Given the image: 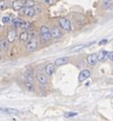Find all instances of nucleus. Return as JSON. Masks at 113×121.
<instances>
[{"label":"nucleus","instance_id":"f257e3e1","mask_svg":"<svg viewBox=\"0 0 113 121\" xmlns=\"http://www.w3.org/2000/svg\"><path fill=\"white\" fill-rule=\"evenodd\" d=\"M22 12L24 15L29 16V17H33V16H35L37 14V12L35 10V7H26V6H25V7L22 9Z\"/></svg>","mask_w":113,"mask_h":121},{"label":"nucleus","instance_id":"f03ea898","mask_svg":"<svg viewBox=\"0 0 113 121\" xmlns=\"http://www.w3.org/2000/svg\"><path fill=\"white\" fill-rule=\"evenodd\" d=\"M59 25H60L61 28L63 30H65V31H70L71 30L70 22H69L67 18H60L59 19Z\"/></svg>","mask_w":113,"mask_h":121},{"label":"nucleus","instance_id":"7ed1b4c3","mask_svg":"<svg viewBox=\"0 0 113 121\" xmlns=\"http://www.w3.org/2000/svg\"><path fill=\"white\" fill-rule=\"evenodd\" d=\"M24 7H25V1L24 0H15V1H13V3H12L13 10L19 11V10H22Z\"/></svg>","mask_w":113,"mask_h":121},{"label":"nucleus","instance_id":"20e7f679","mask_svg":"<svg viewBox=\"0 0 113 121\" xmlns=\"http://www.w3.org/2000/svg\"><path fill=\"white\" fill-rule=\"evenodd\" d=\"M36 48H37V41L35 40V38L30 39L28 43H26V50L29 52H33Z\"/></svg>","mask_w":113,"mask_h":121},{"label":"nucleus","instance_id":"39448f33","mask_svg":"<svg viewBox=\"0 0 113 121\" xmlns=\"http://www.w3.org/2000/svg\"><path fill=\"white\" fill-rule=\"evenodd\" d=\"M90 75H91V72H90L89 70H87V69L82 70V71L79 72V74H78V82H85L86 79L89 78Z\"/></svg>","mask_w":113,"mask_h":121},{"label":"nucleus","instance_id":"423d86ee","mask_svg":"<svg viewBox=\"0 0 113 121\" xmlns=\"http://www.w3.org/2000/svg\"><path fill=\"white\" fill-rule=\"evenodd\" d=\"M98 62V55L96 54H90L88 57H87V63L89 65L91 66H94L97 64Z\"/></svg>","mask_w":113,"mask_h":121},{"label":"nucleus","instance_id":"0eeeda50","mask_svg":"<svg viewBox=\"0 0 113 121\" xmlns=\"http://www.w3.org/2000/svg\"><path fill=\"white\" fill-rule=\"evenodd\" d=\"M54 72H55V64L49 63V64H47L45 66V73H46V75L51 76Z\"/></svg>","mask_w":113,"mask_h":121},{"label":"nucleus","instance_id":"6e6552de","mask_svg":"<svg viewBox=\"0 0 113 121\" xmlns=\"http://www.w3.org/2000/svg\"><path fill=\"white\" fill-rule=\"evenodd\" d=\"M50 33H51L52 38L58 39V38H61V37H62V33H61V31L58 28H53L50 31Z\"/></svg>","mask_w":113,"mask_h":121},{"label":"nucleus","instance_id":"1a4fd4ad","mask_svg":"<svg viewBox=\"0 0 113 121\" xmlns=\"http://www.w3.org/2000/svg\"><path fill=\"white\" fill-rule=\"evenodd\" d=\"M69 59L67 57H61V58H57L55 60V66H62L66 64V63H68Z\"/></svg>","mask_w":113,"mask_h":121},{"label":"nucleus","instance_id":"9d476101","mask_svg":"<svg viewBox=\"0 0 113 121\" xmlns=\"http://www.w3.org/2000/svg\"><path fill=\"white\" fill-rule=\"evenodd\" d=\"M37 79L38 82L41 83V85H46L47 83V76H46L44 73H41V72H38L37 73Z\"/></svg>","mask_w":113,"mask_h":121},{"label":"nucleus","instance_id":"9b49d317","mask_svg":"<svg viewBox=\"0 0 113 121\" xmlns=\"http://www.w3.org/2000/svg\"><path fill=\"white\" fill-rule=\"evenodd\" d=\"M52 38L51 36V33L48 32V33H44V34H40V39H41L42 42H48L50 41Z\"/></svg>","mask_w":113,"mask_h":121},{"label":"nucleus","instance_id":"f8f14e48","mask_svg":"<svg viewBox=\"0 0 113 121\" xmlns=\"http://www.w3.org/2000/svg\"><path fill=\"white\" fill-rule=\"evenodd\" d=\"M108 54H109V52H107L106 50L100 51V53L98 55V61H104V60H106L108 58Z\"/></svg>","mask_w":113,"mask_h":121},{"label":"nucleus","instance_id":"ddd939ff","mask_svg":"<svg viewBox=\"0 0 113 121\" xmlns=\"http://www.w3.org/2000/svg\"><path fill=\"white\" fill-rule=\"evenodd\" d=\"M15 38H16V32L14 31V30L9 31L8 34H7V41L9 43H12V42H14Z\"/></svg>","mask_w":113,"mask_h":121},{"label":"nucleus","instance_id":"4468645a","mask_svg":"<svg viewBox=\"0 0 113 121\" xmlns=\"http://www.w3.org/2000/svg\"><path fill=\"white\" fill-rule=\"evenodd\" d=\"M29 40H30V35H29L28 32L25 31L19 35V41H21L22 43H26V42H28Z\"/></svg>","mask_w":113,"mask_h":121},{"label":"nucleus","instance_id":"2eb2a0df","mask_svg":"<svg viewBox=\"0 0 113 121\" xmlns=\"http://www.w3.org/2000/svg\"><path fill=\"white\" fill-rule=\"evenodd\" d=\"M25 86L26 89L29 91V92H34V83H33V80H25Z\"/></svg>","mask_w":113,"mask_h":121},{"label":"nucleus","instance_id":"dca6fc26","mask_svg":"<svg viewBox=\"0 0 113 121\" xmlns=\"http://www.w3.org/2000/svg\"><path fill=\"white\" fill-rule=\"evenodd\" d=\"M9 42L7 41V39L6 40H0V49L3 50V51H6V50H8V47H9Z\"/></svg>","mask_w":113,"mask_h":121},{"label":"nucleus","instance_id":"f3484780","mask_svg":"<svg viewBox=\"0 0 113 121\" xmlns=\"http://www.w3.org/2000/svg\"><path fill=\"white\" fill-rule=\"evenodd\" d=\"M93 44H95V42H91V43H89V44H83V45H78V46L72 47L70 50H71V51H78V50H82V49H84V48H86V47H88V46H91Z\"/></svg>","mask_w":113,"mask_h":121},{"label":"nucleus","instance_id":"a211bd4d","mask_svg":"<svg viewBox=\"0 0 113 121\" xmlns=\"http://www.w3.org/2000/svg\"><path fill=\"white\" fill-rule=\"evenodd\" d=\"M25 80H33V76H34V71L32 69H28L25 72Z\"/></svg>","mask_w":113,"mask_h":121},{"label":"nucleus","instance_id":"6ab92c4d","mask_svg":"<svg viewBox=\"0 0 113 121\" xmlns=\"http://www.w3.org/2000/svg\"><path fill=\"white\" fill-rule=\"evenodd\" d=\"M0 111L4 113H8V114H17L18 111L15 109H10V108H0Z\"/></svg>","mask_w":113,"mask_h":121},{"label":"nucleus","instance_id":"aec40b11","mask_svg":"<svg viewBox=\"0 0 113 121\" xmlns=\"http://www.w3.org/2000/svg\"><path fill=\"white\" fill-rule=\"evenodd\" d=\"M35 5L36 2L34 0H26L25 1V6H26V7H34Z\"/></svg>","mask_w":113,"mask_h":121},{"label":"nucleus","instance_id":"412c9836","mask_svg":"<svg viewBox=\"0 0 113 121\" xmlns=\"http://www.w3.org/2000/svg\"><path fill=\"white\" fill-rule=\"evenodd\" d=\"M21 22H22V21L19 18H14L12 21V23H13V26H14L15 28H19V25H21Z\"/></svg>","mask_w":113,"mask_h":121},{"label":"nucleus","instance_id":"4be33fe9","mask_svg":"<svg viewBox=\"0 0 113 121\" xmlns=\"http://www.w3.org/2000/svg\"><path fill=\"white\" fill-rule=\"evenodd\" d=\"M48 32H50V31H49V28H48V26H42L41 28H40V34H44V33H48Z\"/></svg>","mask_w":113,"mask_h":121},{"label":"nucleus","instance_id":"5701e85b","mask_svg":"<svg viewBox=\"0 0 113 121\" xmlns=\"http://www.w3.org/2000/svg\"><path fill=\"white\" fill-rule=\"evenodd\" d=\"M76 115H78V113H75V112H68V113L64 114V116L66 117V118H71V117H74Z\"/></svg>","mask_w":113,"mask_h":121},{"label":"nucleus","instance_id":"b1692460","mask_svg":"<svg viewBox=\"0 0 113 121\" xmlns=\"http://www.w3.org/2000/svg\"><path fill=\"white\" fill-rule=\"evenodd\" d=\"M29 23L26 22H24V21H22L21 22V25H19V29H28L29 28Z\"/></svg>","mask_w":113,"mask_h":121},{"label":"nucleus","instance_id":"393cba45","mask_svg":"<svg viewBox=\"0 0 113 121\" xmlns=\"http://www.w3.org/2000/svg\"><path fill=\"white\" fill-rule=\"evenodd\" d=\"M6 7H7V5H6V3L4 2V0H1V1H0V11L6 9Z\"/></svg>","mask_w":113,"mask_h":121},{"label":"nucleus","instance_id":"a878e982","mask_svg":"<svg viewBox=\"0 0 113 121\" xmlns=\"http://www.w3.org/2000/svg\"><path fill=\"white\" fill-rule=\"evenodd\" d=\"M2 22L3 23H10L11 19H10L9 16H3V17H2Z\"/></svg>","mask_w":113,"mask_h":121},{"label":"nucleus","instance_id":"bb28decb","mask_svg":"<svg viewBox=\"0 0 113 121\" xmlns=\"http://www.w3.org/2000/svg\"><path fill=\"white\" fill-rule=\"evenodd\" d=\"M103 7L104 8H109L110 7V1H104L103 2Z\"/></svg>","mask_w":113,"mask_h":121},{"label":"nucleus","instance_id":"cd10ccee","mask_svg":"<svg viewBox=\"0 0 113 121\" xmlns=\"http://www.w3.org/2000/svg\"><path fill=\"white\" fill-rule=\"evenodd\" d=\"M34 7H35V10H36V12H37V13H40V12H41V11H42V9H41V7H39V6H37V5H35V6H34Z\"/></svg>","mask_w":113,"mask_h":121},{"label":"nucleus","instance_id":"c85d7f7f","mask_svg":"<svg viewBox=\"0 0 113 121\" xmlns=\"http://www.w3.org/2000/svg\"><path fill=\"white\" fill-rule=\"evenodd\" d=\"M108 58L110 59L111 61H113V52H110V53H109V54H108Z\"/></svg>","mask_w":113,"mask_h":121},{"label":"nucleus","instance_id":"c756f323","mask_svg":"<svg viewBox=\"0 0 113 121\" xmlns=\"http://www.w3.org/2000/svg\"><path fill=\"white\" fill-rule=\"evenodd\" d=\"M106 43H107V40H102L101 42H99V45H104Z\"/></svg>","mask_w":113,"mask_h":121},{"label":"nucleus","instance_id":"7c9ffc66","mask_svg":"<svg viewBox=\"0 0 113 121\" xmlns=\"http://www.w3.org/2000/svg\"><path fill=\"white\" fill-rule=\"evenodd\" d=\"M107 98H113V91H112V92L109 93V95L107 96Z\"/></svg>","mask_w":113,"mask_h":121},{"label":"nucleus","instance_id":"2f4dec72","mask_svg":"<svg viewBox=\"0 0 113 121\" xmlns=\"http://www.w3.org/2000/svg\"><path fill=\"white\" fill-rule=\"evenodd\" d=\"M103 1H111V0H103Z\"/></svg>","mask_w":113,"mask_h":121},{"label":"nucleus","instance_id":"473e14b6","mask_svg":"<svg viewBox=\"0 0 113 121\" xmlns=\"http://www.w3.org/2000/svg\"><path fill=\"white\" fill-rule=\"evenodd\" d=\"M0 29H1V26H0Z\"/></svg>","mask_w":113,"mask_h":121},{"label":"nucleus","instance_id":"72a5a7b5","mask_svg":"<svg viewBox=\"0 0 113 121\" xmlns=\"http://www.w3.org/2000/svg\"><path fill=\"white\" fill-rule=\"evenodd\" d=\"M4 1H5V0H4Z\"/></svg>","mask_w":113,"mask_h":121},{"label":"nucleus","instance_id":"f704fd0d","mask_svg":"<svg viewBox=\"0 0 113 121\" xmlns=\"http://www.w3.org/2000/svg\"><path fill=\"white\" fill-rule=\"evenodd\" d=\"M52 1H53V0H52Z\"/></svg>","mask_w":113,"mask_h":121}]
</instances>
